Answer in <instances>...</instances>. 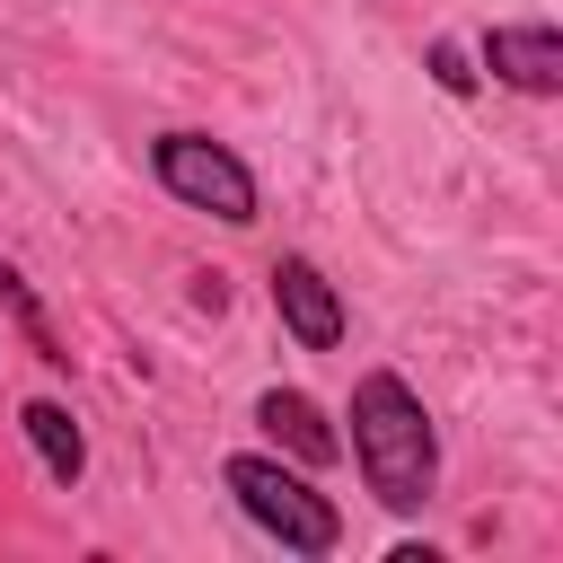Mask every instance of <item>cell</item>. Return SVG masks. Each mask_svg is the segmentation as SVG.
Listing matches in <instances>:
<instances>
[{
	"mask_svg": "<svg viewBox=\"0 0 563 563\" xmlns=\"http://www.w3.org/2000/svg\"><path fill=\"white\" fill-rule=\"evenodd\" d=\"M0 308H9V317H18V325H26V343H35V361H53V369H62V361H70V352H62V343H53V325H44V308H35V290H26V282H18V264H0Z\"/></svg>",
	"mask_w": 563,
	"mask_h": 563,
	"instance_id": "cell-8",
	"label": "cell"
},
{
	"mask_svg": "<svg viewBox=\"0 0 563 563\" xmlns=\"http://www.w3.org/2000/svg\"><path fill=\"white\" fill-rule=\"evenodd\" d=\"M273 308H282V325H290L299 352H334V343H343V290H334L308 255H282V264H273Z\"/></svg>",
	"mask_w": 563,
	"mask_h": 563,
	"instance_id": "cell-4",
	"label": "cell"
},
{
	"mask_svg": "<svg viewBox=\"0 0 563 563\" xmlns=\"http://www.w3.org/2000/svg\"><path fill=\"white\" fill-rule=\"evenodd\" d=\"M255 422H264L299 466H334V457H343V440L325 431V413H317L299 387H264V396H255Z\"/></svg>",
	"mask_w": 563,
	"mask_h": 563,
	"instance_id": "cell-6",
	"label": "cell"
},
{
	"mask_svg": "<svg viewBox=\"0 0 563 563\" xmlns=\"http://www.w3.org/2000/svg\"><path fill=\"white\" fill-rule=\"evenodd\" d=\"M150 176H158L176 202H194V211H211V220H229V229L255 220V167H246L229 141H211V132H158V141H150Z\"/></svg>",
	"mask_w": 563,
	"mask_h": 563,
	"instance_id": "cell-3",
	"label": "cell"
},
{
	"mask_svg": "<svg viewBox=\"0 0 563 563\" xmlns=\"http://www.w3.org/2000/svg\"><path fill=\"white\" fill-rule=\"evenodd\" d=\"M352 466L387 510H422L431 484H440V431H431L422 396L396 369L352 378Z\"/></svg>",
	"mask_w": 563,
	"mask_h": 563,
	"instance_id": "cell-1",
	"label": "cell"
},
{
	"mask_svg": "<svg viewBox=\"0 0 563 563\" xmlns=\"http://www.w3.org/2000/svg\"><path fill=\"white\" fill-rule=\"evenodd\" d=\"M220 484L238 493V510H246L264 537H282V554H334V545H343V510H334L299 466L238 449V457L220 466Z\"/></svg>",
	"mask_w": 563,
	"mask_h": 563,
	"instance_id": "cell-2",
	"label": "cell"
},
{
	"mask_svg": "<svg viewBox=\"0 0 563 563\" xmlns=\"http://www.w3.org/2000/svg\"><path fill=\"white\" fill-rule=\"evenodd\" d=\"M431 79H440V88H449V97H466V88H475V70H466V53H457V44H449V35H440V44H431Z\"/></svg>",
	"mask_w": 563,
	"mask_h": 563,
	"instance_id": "cell-9",
	"label": "cell"
},
{
	"mask_svg": "<svg viewBox=\"0 0 563 563\" xmlns=\"http://www.w3.org/2000/svg\"><path fill=\"white\" fill-rule=\"evenodd\" d=\"M18 431L35 440V457H44V475H53V484H79V475H88V440H79L70 405H53V396H26V405H18Z\"/></svg>",
	"mask_w": 563,
	"mask_h": 563,
	"instance_id": "cell-7",
	"label": "cell"
},
{
	"mask_svg": "<svg viewBox=\"0 0 563 563\" xmlns=\"http://www.w3.org/2000/svg\"><path fill=\"white\" fill-rule=\"evenodd\" d=\"M484 70L501 79V88H519V97H554L563 88V35L545 26V18H528V26H484Z\"/></svg>",
	"mask_w": 563,
	"mask_h": 563,
	"instance_id": "cell-5",
	"label": "cell"
}]
</instances>
